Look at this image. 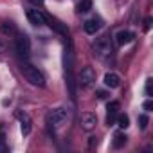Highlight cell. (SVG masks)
<instances>
[{
    "instance_id": "25",
    "label": "cell",
    "mask_w": 153,
    "mask_h": 153,
    "mask_svg": "<svg viewBox=\"0 0 153 153\" xmlns=\"http://www.w3.org/2000/svg\"><path fill=\"white\" fill-rule=\"evenodd\" d=\"M96 144H97V139H96V137H90V140H88V146H90V148H94Z\"/></svg>"
},
{
    "instance_id": "1",
    "label": "cell",
    "mask_w": 153,
    "mask_h": 153,
    "mask_svg": "<svg viewBox=\"0 0 153 153\" xmlns=\"http://www.w3.org/2000/svg\"><path fill=\"white\" fill-rule=\"evenodd\" d=\"M18 68H20L22 76L25 78V81H29L33 87H38V88H43V87H45V78H43V74H42L36 67H33L31 63L22 61Z\"/></svg>"
},
{
    "instance_id": "26",
    "label": "cell",
    "mask_w": 153,
    "mask_h": 153,
    "mask_svg": "<svg viewBox=\"0 0 153 153\" xmlns=\"http://www.w3.org/2000/svg\"><path fill=\"white\" fill-rule=\"evenodd\" d=\"M6 49H7V45H6L2 40H0V54H2V52H6Z\"/></svg>"
},
{
    "instance_id": "15",
    "label": "cell",
    "mask_w": 153,
    "mask_h": 153,
    "mask_svg": "<svg viewBox=\"0 0 153 153\" xmlns=\"http://www.w3.org/2000/svg\"><path fill=\"white\" fill-rule=\"evenodd\" d=\"M47 22H49V25L52 27V29H56L58 33H61V34H67V29L58 22V20H54V18H47Z\"/></svg>"
},
{
    "instance_id": "14",
    "label": "cell",
    "mask_w": 153,
    "mask_h": 153,
    "mask_svg": "<svg viewBox=\"0 0 153 153\" xmlns=\"http://www.w3.org/2000/svg\"><path fill=\"white\" fill-rule=\"evenodd\" d=\"M0 31H2L6 36H15L18 31H16V25L13 22H2L0 24Z\"/></svg>"
},
{
    "instance_id": "8",
    "label": "cell",
    "mask_w": 153,
    "mask_h": 153,
    "mask_svg": "<svg viewBox=\"0 0 153 153\" xmlns=\"http://www.w3.org/2000/svg\"><path fill=\"white\" fill-rule=\"evenodd\" d=\"M96 124H97V117H96V114H92V112H85V114H81V128H83V130L90 131V130L96 128Z\"/></svg>"
},
{
    "instance_id": "9",
    "label": "cell",
    "mask_w": 153,
    "mask_h": 153,
    "mask_svg": "<svg viewBox=\"0 0 153 153\" xmlns=\"http://www.w3.org/2000/svg\"><path fill=\"white\" fill-rule=\"evenodd\" d=\"M16 119L20 121V128H22V133H24V135H29V133H31V124H33V121H31L29 114H25V112L18 110V112H16Z\"/></svg>"
},
{
    "instance_id": "16",
    "label": "cell",
    "mask_w": 153,
    "mask_h": 153,
    "mask_svg": "<svg viewBox=\"0 0 153 153\" xmlns=\"http://www.w3.org/2000/svg\"><path fill=\"white\" fill-rule=\"evenodd\" d=\"M92 9V0H81L78 4V13H88Z\"/></svg>"
},
{
    "instance_id": "17",
    "label": "cell",
    "mask_w": 153,
    "mask_h": 153,
    "mask_svg": "<svg viewBox=\"0 0 153 153\" xmlns=\"http://www.w3.org/2000/svg\"><path fill=\"white\" fill-rule=\"evenodd\" d=\"M117 126L119 128H128L130 126V117L126 115V114H123V115H117Z\"/></svg>"
},
{
    "instance_id": "11",
    "label": "cell",
    "mask_w": 153,
    "mask_h": 153,
    "mask_svg": "<svg viewBox=\"0 0 153 153\" xmlns=\"http://www.w3.org/2000/svg\"><path fill=\"white\" fill-rule=\"evenodd\" d=\"M133 38H135V34H133L131 31H126V29H123V31H119V33L115 34L117 45H128V43L133 42Z\"/></svg>"
},
{
    "instance_id": "13",
    "label": "cell",
    "mask_w": 153,
    "mask_h": 153,
    "mask_svg": "<svg viewBox=\"0 0 153 153\" xmlns=\"http://www.w3.org/2000/svg\"><path fill=\"white\" fill-rule=\"evenodd\" d=\"M105 85H106L108 88H119V85H121L119 76H117V74H114V72L105 74Z\"/></svg>"
},
{
    "instance_id": "23",
    "label": "cell",
    "mask_w": 153,
    "mask_h": 153,
    "mask_svg": "<svg viewBox=\"0 0 153 153\" xmlns=\"http://www.w3.org/2000/svg\"><path fill=\"white\" fill-rule=\"evenodd\" d=\"M96 96H97V97H99V99H105V97H106V96H108V94H106V92H105V90H97V92H96Z\"/></svg>"
},
{
    "instance_id": "4",
    "label": "cell",
    "mask_w": 153,
    "mask_h": 153,
    "mask_svg": "<svg viewBox=\"0 0 153 153\" xmlns=\"http://www.w3.org/2000/svg\"><path fill=\"white\" fill-rule=\"evenodd\" d=\"M65 81H67L70 97L76 99V85H74V76H72V49H70V45L65 51Z\"/></svg>"
},
{
    "instance_id": "22",
    "label": "cell",
    "mask_w": 153,
    "mask_h": 153,
    "mask_svg": "<svg viewBox=\"0 0 153 153\" xmlns=\"http://www.w3.org/2000/svg\"><path fill=\"white\" fill-rule=\"evenodd\" d=\"M142 108H144L146 112H151V108H153V103H151V101H144V105H142Z\"/></svg>"
},
{
    "instance_id": "10",
    "label": "cell",
    "mask_w": 153,
    "mask_h": 153,
    "mask_svg": "<svg viewBox=\"0 0 153 153\" xmlns=\"http://www.w3.org/2000/svg\"><path fill=\"white\" fill-rule=\"evenodd\" d=\"M119 108H121L119 101H112V103H108V106H106V110H108V115H106V124H108V126H112V124L115 123L117 114H119Z\"/></svg>"
},
{
    "instance_id": "21",
    "label": "cell",
    "mask_w": 153,
    "mask_h": 153,
    "mask_svg": "<svg viewBox=\"0 0 153 153\" xmlns=\"http://www.w3.org/2000/svg\"><path fill=\"white\" fill-rule=\"evenodd\" d=\"M151 83H153V79L146 81V96H151Z\"/></svg>"
},
{
    "instance_id": "5",
    "label": "cell",
    "mask_w": 153,
    "mask_h": 153,
    "mask_svg": "<svg viewBox=\"0 0 153 153\" xmlns=\"http://www.w3.org/2000/svg\"><path fill=\"white\" fill-rule=\"evenodd\" d=\"M15 51L20 58H29L31 54V42L25 33H16L15 34Z\"/></svg>"
},
{
    "instance_id": "20",
    "label": "cell",
    "mask_w": 153,
    "mask_h": 153,
    "mask_svg": "<svg viewBox=\"0 0 153 153\" xmlns=\"http://www.w3.org/2000/svg\"><path fill=\"white\" fill-rule=\"evenodd\" d=\"M0 151H7V148H6V133L4 131H0Z\"/></svg>"
},
{
    "instance_id": "3",
    "label": "cell",
    "mask_w": 153,
    "mask_h": 153,
    "mask_svg": "<svg viewBox=\"0 0 153 153\" xmlns=\"http://www.w3.org/2000/svg\"><path fill=\"white\" fill-rule=\"evenodd\" d=\"M92 51H94V54H96L97 58H101V59L110 58V56H112V52H114L110 36H108V34H103V36L96 38V42L92 43Z\"/></svg>"
},
{
    "instance_id": "6",
    "label": "cell",
    "mask_w": 153,
    "mask_h": 153,
    "mask_svg": "<svg viewBox=\"0 0 153 153\" xmlns=\"http://www.w3.org/2000/svg\"><path fill=\"white\" fill-rule=\"evenodd\" d=\"M79 85L83 88H92L96 85V70L92 67H83L81 72H79V78H78Z\"/></svg>"
},
{
    "instance_id": "7",
    "label": "cell",
    "mask_w": 153,
    "mask_h": 153,
    "mask_svg": "<svg viewBox=\"0 0 153 153\" xmlns=\"http://www.w3.org/2000/svg\"><path fill=\"white\" fill-rule=\"evenodd\" d=\"M27 20L33 24V25H43V24H47V16L40 11V9H29L27 11Z\"/></svg>"
},
{
    "instance_id": "12",
    "label": "cell",
    "mask_w": 153,
    "mask_h": 153,
    "mask_svg": "<svg viewBox=\"0 0 153 153\" xmlns=\"http://www.w3.org/2000/svg\"><path fill=\"white\" fill-rule=\"evenodd\" d=\"M83 27H85V33H88V34H96V33L103 27V22H101L99 18H90V20H87V22L83 24Z\"/></svg>"
},
{
    "instance_id": "24",
    "label": "cell",
    "mask_w": 153,
    "mask_h": 153,
    "mask_svg": "<svg viewBox=\"0 0 153 153\" xmlns=\"http://www.w3.org/2000/svg\"><path fill=\"white\" fill-rule=\"evenodd\" d=\"M149 25H151V18H146V20H144V29L149 31Z\"/></svg>"
},
{
    "instance_id": "19",
    "label": "cell",
    "mask_w": 153,
    "mask_h": 153,
    "mask_svg": "<svg viewBox=\"0 0 153 153\" xmlns=\"http://www.w3.org/2000/svg\"><path fill=\"white\" fill-rule=\"evenodd\" d=\"M139 126H140V130H146V126H148V115H140L139 117Z\"/></svg>"
},
{
    "instance_id": "2",
    "label": "cell",
    "mask_w": 153,
    "mask_h": 153,
    "mask_svg": "<svg viewBox=\"0 0 153 153\" xmlns=\"http://www.w3.org/2000/svg\"><path fill=\"white\" fill-rule=\"evenodd\" d=\"M68 119H70V110L65 108V106L52 108V110H49L47 115H45V121H47V126H49V128H59V126H63Z\"/></svg>"
},
{
    "instance_id": "27",
    "label": "cell",
    "mask_w": 153,
    "mask_h": 153,
    "mask_svg": "<svg viewBox=\"0 0 153 153\" xmlns=\"http://www.w3.org/2000/svg\"><path fill=\"white\" fill-rule=\"evenodd\" d=\"M31 2H36V4H42V2H43V0H31Z\"/></svg>"
},
{
    "instance_id": "18",
    "label": "cell",
    "mask_w": 153,
    "mask_h": 153,
    "mask_svg": "<svg viewBox=\"0 0 153 153\" xmlns=\"http://www.w3.org/2000/svg\"><path fill=\"white\" fill-rule=\"evenodd\" d=\"M126 135L124 133H115V137H114V146L115 148H121V146H124L126 144Z\"/></svg>"
}]
</instances>
